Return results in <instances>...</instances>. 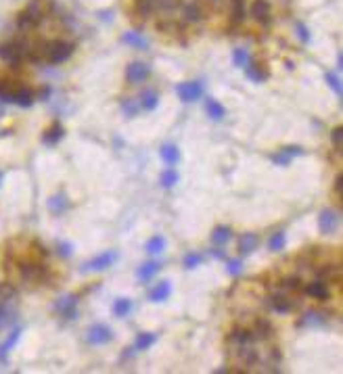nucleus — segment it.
Masks as SVG:
<instances>
[{"label": "nucleus", "instance_id": "20", "mask_svg": "<svg viewBox=\"0 0 343 374\" xmlns=\"http://www.w3.org/2000/svg\"><path fill=\"white\" fill-rule=\"evenodd\" d=\"M253 332L247 330V328H235L231 334H228V341H231L235 347L237 345H247V343H253Z\"/></svg>", "mask_w": 343, "mask_h": 374}, {"label": "nucleus", "instance_id": "36", "mask_svg": "<svg viewBox=\"0 0 343 374\" xmlns=\"http://www.w3.org/2000/svg\"><path fill=\"white\" fill-rule=\"evenodd\" d=\"M284 243H287V236H284V232H274L272 236H270V241H268V249L270 251H282L284 249Z\"/></svg>", "mask_w": 343, "mask_h": 374}, {"label": "nucleus", "instance_id": "51", "mask_svg": "<svg viewBox=\"0 0 343 374\" xmlns=\"http://www.w3.org/2000/svg\"><path fill=\"white\" fill-rule=\"evenodd\" d=\"M212 255H214L216 260H222V257H224V253H222L220 249H214V251H212Z\"/></svg>", "mask_w": 343, "mask_h": 374}, {"label": "nucleus", "instance_id": "38", "mask_svg": "<svg viewBox=\"0 0 343 374\" xmlns=\"http://www.w3.org/2000/svg\"><path fill=\"white\" fill-rule=\"evenodd\" d=\"M159 182H161V186H163V188H172V186H176V182H178V171H174V169H165V171L161 174Z\"/></svg>", "mask_w": 343, "mask_h": 374}, {"label": "nucleus", "instance_id": "11", "mask_svg": "<svg viewBox=\"0 0 343 374\" xmlns=\"http://www.w3.org/2000/svg\"><path fill=\"white\" fill-rule=\"evenodd\" d=\"M251 15L255 17V21H260L262 25H268L270 17H272L270 3H268V0H255V3L251 5Z\"/></svg>", "mask_w": 343, "mask_h": 374}, {"label": "nucleus", "instance_id": "6", "mask_svg": "<svg viewBox=\"0 0 343 374\" xmlns=\"http://www.w3.org/2000/svg\"><path fill=\"white\" fill-rule=\"evenodd\" d=\"M54 311L65 320H73L78 316V297L75 295H67V297L59 299L54 303Z\"/></svg>", "mask_w": 343, "mask_h": 374}, {"label": "nucleus", "instance_id": "45", "mask_svg": "<svg viewBox=\"0 0 343 374\" xmlns=\"http://www.w3.org/2000/svg\"><path fill=\"white\" fill-rule=\"evenodd\" d=\"M56 253H59L63 260L71 257V253H73V247H71V243H56Z\"/></svg>", "mask_w": 343, "mask_h": 374}, {"label": "nucleus", "instance_id": "35", "mask_svg": "<svg viewBox=\"0 0 343 374\" xmlns=\"http://www.w3.org/2000/svg\"><path fill=\"white\" fill-rule=\"evenodd\" d=\"M157 11V0H136V13L147 17Z\"/></svg>", "mask_w": 343, "mask_h": 374}, {"label": "nucleus", "instance_id": "14", "mask_svg": "<svg viewBox=\"0 0 343 374\" xmlns=\"http://www.w3.org/2000/svg\"><path fill=\"white\" fill-rule=\"evenodd\" d=\"M270 307L278 313H289L293 309V299H289L284 293H274L270 297Z\"/></svg>", "mask_w": 343, "mask_h": 374}, {"label": "nucleus", "instance_id": "49", "mask_svg": "<svg viewBox=\"0 0 343 374\" xmlns=\"http://www.w3.org/2000/svg\"><path fill=\"white\" fill-rule=\"evenodd\" d=\"M13 293H15V291H13L9 284H0V297H3V299H11Z\"/></svg>", "mask_w": 343, "mask_h": 374}, {"label": "nucleus", "instance_id": "25", "mask_svg": "<svg viewBox=\"0 0 343 374\" xmlns=\"http://www.w3.org/2000/svg\"><path fill=\"white\" fill-rule=\"evenodd\" d=\"M138 105H140V109H145V111H153V109L159 105V94H157V90H145V92L140 94Z\"/></svg>", "mask_w": 343, "mask_h": 374}, {"label": "nucleus", "instance_id": "40", "mask_svg": "<svg viewBox=\"0 0 343 374\" xmlns=\"http://www.w3.org/2000/svg\"><path fill=\"white\" fill-rule=\"evenodd\" d=\"M280 286L284 289V291H301V280H299V276H287V278H282V282H280Z\"/></svg>", "mask_w": 343, "mask_h": 374}, {"label": "nucleus", "instance_id": "30", "mask_svg": "<svg viewBox=\"0 0 343 374\" xmlns=\"http://www.w3.org/2000/svg\"><path fill=\"white\" fill-rule=\"evenodd\" d=\"M161 159L167 163V165H176L178 163V159H180V151H178V147H174V145H165V147H161Z\"/></svg>", "mask_w": 343, "mask_h": 374}, {"label": "nucleus", "instance_id": "26", "mask_svg": "<svg viewBox=\"0 0 343 374\" xmlns=\"http://www.w3.org/2000/svg\"><path fill=\"white\" fill-rule=\"evenodd\" d=\"M182 17H184V21H186V23H197V21H201V19H203L201 7H199V5H195V3L184 5V7H182Z\"/></svg>", "mask_w": 343, "mask_h": 374}, {"label": "nucleus", "instance_id": "27", "mask_svg": "<svg viewBox=\"0 0 343 374\" xmlns=\"http://www.w3.org/2000/svg\"><path fill=\"white\" fill-rule=\"evenodd\" d=\"M205 109H207V115L212 117V120H216V122L224 120V115H226V109H224V105H220V103L216 101V98H207Z\"/></svg>", "mask_w": 343, "mask_h": 374}, {"label": "nucleus", "instance_id": "15", "mask_svg": "<svg viewBox=\"0 0 343 374\" xmlns=\"http://www.w3.org/2000/svg\"><path fill=\"white\" fill-rule=\"evenodd\" d=\"M34 101H36V94L30 88H15L13 98H11V103H15L19 107H32Z\"/></svg>", "mask_w": 343, "mask_h": 374}, {"label": "nucleus", "instance_id": "44", "mask_svg": "<svg viewBox=\"0 0 343 374\" xmlns=\"http://www.w3.org/2000/svg\"><path fill=\"white\" fill-rule=\"evenodd\" d=\"M325 80H327V84L335 90V94H337V96H341V80H339V77H337L335 73H327V75H325Z\"/></svg>", "mask_w": 343, "mask_h": 374}, {"label": "nucleus", "instance_id": "43", "mask_svg": "<svg viewBox=\"0 0 343 374\" xmlns=\"http://www.w3.org/2000/svg\"><path fill=\"white\" fill-rule=\"evenodd\" d=\"M13 92H15V88H13L9 82H0V101H7V103H11Z\"/></svg>", "mask_w": 343, "mask_h": 374}, {"label": "nucleus", "instance_id": "21", "mask_svg": "<svg viewBox=\"0 0 343 374\" xmlns=\"http://www.w3.org/2000/svg\"><path fill=\"white\" fill-rule=\"evenodd\" d=\"M122 42H124V44H128L130 48H138V50H145V48L149 46L147 38H145V36H140L138 32H126V34L122 36Z\"/></svg>", "mask_w": 343, "mask_h": 374}, {"label": "nucleus", "instance_id": "17", "mask_svg": "<svg viewBox=\"0 0 343 374\" xmlns=\"http://www.w3.org/2000/svg\"><path fill=\"white\" fill-rule=\"evenodd\" d=\"M243 69H245V75L249 77L251 82H255V84L264 82L266 77H268V69H264V67H262L260 63H255V61H249Z\"/></svg>", "mask_w": 343, "mask_h": 374}, {"label": "nucleus", "instance_id": "32", "mask_svg": "<svg viewBox=\"0 0 343 374\" xmlns=\"http://www.w3.org/2000/svg\"><path fill=\"white\" fill-rule=\"evenodd\" d=\"M130 311H132V299H128V297L116 299V303H113V313H116L118 318H126Z\"/></svg>", "mask_w": 343, "mask_h": 374}, {"label": "nucleus", "instance_id": "3", "mask_svg": "<svg viewBox=\"0 0 343 374\" xmlns=\"http://www.w3.org/2000/svg\"><path fill=\"white\" fill-rule=\"evenodd\" d=\"M48 270L38 262H21L19 264V276L23 282H42L46 278Z\"/></svg>", "mask_w": 343, "mask_h": 374}, {"label": "nucleus", "instance_id": "42", "mask_svg": "<svg viewBox=\"0 0 343 374\" xmlns=\"http://www.w3.org/2000/svg\"><path fill=\"white\" fill-rule=\"evenodd\" d=\"M226 270L231 276H239V274L243 272V264L241 260H226Z\"/></svg>", "mask_w": 343, "mask_h": 374}, {"label": "nucleus", "instance_id": "5", "mask_svg": "<svg viewBox=\"0 0 343 374\" xmlns=\"http://www.w3.org/2000/svg\"><path fill=\"white\" fill-rule=\"evenodd\" d=\"M176 94L182 103H193L203 94V84L201 82H182L176 86Z\"/></svg>", "mask_w": 343, "mask_h": 374}, {"label": "nucleus", "instance_id": "47", "mask_svg": "<svg viewBox=\"0 0 343 374\" xmlns=\"http://www.w3.org/2000/svg\"><path fill=\"white\" fill-rule=\"evenodd\" d=\"M341 138H343V130L341 128H335L333 132H331V142H333V147L337 149V151H341Z\"/></svg>", "mask_w": 343, "mask_h": 374}, {"label": "nucleus", "instance_id": "22", "mask_svg": "<svg viewBox=\"0 0 343 374\" xmlns=\"http://www.w3.org/2000/svg\"><path fill=\"white\" fill-rule=\"evenodd\" d=\"M327 313H322V311H308V313H303V318L299 320V326H325L327 324Z\"/></svg>", "mask_w": 343, "mask_h": 374}, {"label": "nucleus", "instance_id": "28", "mask_svg": "<svg viewBox=\"0 0 343 374\" xmlns=\"http://www.w3.org/2000/svg\"><path fill=\"white\" fill-rule=\"evenodd\" d=\"M63 134H65V132H63V126H61V124H54V126H50V128L42 134V140H44L46 145H56V142L63 138Z\"/></svg>", "mask_w": 343, "mask_h": 374}, {"label": "nucleus", "instance_id": "16", "mask_svg": "<svg viewBox=\"0 0 343 374\" xmlns=\"http://www.w3.org/2000/svg\"><path fill=\"white\" fill-rule=\"evenodd\" d=\"M258 245H260L258 234L245 232L241 239H239V253H241V255H249V253H253V251L258 249Z\"/></svg>", "mask_w": 343, "mask_h": 374}, {"label": "nucleus", "instance_id": "8", "mask_svg": "<svg viewBox=\"0 0 343 374\" xmlns=\"http://www.w3.org/2000/svg\"><path fill=\"white\" fill-rule=\"evenodd\" d=\"M149 73H151V67L142 61H136V63H130L126 67V80L130 84H140L149 77Z\"/></svg>", "mask_w": 343, "mask_h": 374}, {"label": "nucleus", "instance_id": "2", "mask_svg": "<svg viewBox=\"0 0 343 374\" xmlns=\"http://www.w3.org/2000/svg\"><path fill=\"white\" fill-rule=\"evenodd\" d=\"M44 19V5L42 0H32V3L19 13L17 17V25L19 30H30L34 25H38Z\"/></svg>", "mask_w": 343, "mask_h": 374}, {"label": "nucleus", "instance_id": "37", "mask_svg": "<svg viewBox=\"0 0 343 374\" xmlns=\"http://www.w3.org/2000/svg\"><path fill=\"white\" fill-rule=\"evenodd\" d=\"M122 111L126 113V117H136V113L140 111V105L134 98H124L122 101Z\"/></svg>", "mask_w": 343, "mask_h": 374}, {"label": "nucleus", "instance_id": "33", "mask_svg": "<svg viewBox=\"0 0 343 374\" xmlns=\"http://www.w3.org/2000/svg\"><path fill=\"white\" fill-rule=\"evenodd\" d=\"M155 341H157V337H155L153 332H140L138 337H136V341H134V349L136 351H145L151 345H155Z\"/></svg>", "mask_w": 343, "mask_h": 374}, {"label": "nucleus", "instance_id": "18", "mask_svg": "<svg viewBox=\"0 0 343 374\" xmlns=\"http://www.w3.org/2000/svg\"><path fill=\"white\" fill-rule=\"evenodd\" d=\"M19 337H21V328H19V326H17V328H13V330H11V334H9V337L5 339V343H3V345H0V362H3V364L7 362V358H9V353H11V349H13L15 345H17Z\"/></svg>", "mask_w": 343, "mask_h": 374}, {"label": "nucleus", "instance_id": "24", "mask_svg": "<svg viewBox=\"0 0 343 374\" xmlns=\"http://www.w3.org/2000/svg\"><path fill=\"white\" fill-rule=\"evenodd\" d=\"M161 270V264L159 262H147V264H142L138 270H136V276H138V280H151L155 276V274Z\"/></svg>", "mask_w": 343, "mask_h": 374}, {"label": "nucleus", "instance_id": "1", "mask_svg": "<svg viewBox=\"0 0 343 374\" xmlns=\"http://www.w3.org/2000/svg\"><path fill=\"white\" fill-rule=\"evenodd\" d=\"M30 50H32V48H30V44H27L25 40L5 42V44H0V59H3L5 63L17 67L25 56H30Z\"/></svg>", "mask_w": 343, "mask_h": 374}, {"label": "nucleus", "instance_id": "7", "mask_svg": "<svg viewBox=\"0 0 343 374\" xmlns=\"http://www.w3.org/2000/svg\"><path fill=\"white\" fill-rule=\"evenodd\" d=\"M111 339H113V330L109 326H105V324H94L86 332V341L90 345H105Z\"/></svg>", "mask_w": 343, "mask_h": 374}, {"label": "nucleus", "instance_id": "46", "mask_svg": "<svg viewBox=\"0 0 343 374\" xmlns=\"http://www.w3.org/2000/svg\"><path fill=\"white\" fill-rule=\"evenodd\" d=\"M295 30H297V36H299V40L303 42V44H308L312 38H310V32H308V27L303 25V23H295Z\"/></svg>", "mask_w": 343, "mask_h": 374}, {"label": "nucleus", "instance_id": "9", "mask_svg": "<svg viewBox=\"0 0 343 374\" xmlns=\"http://www.w3.org/2000/svg\"><path fill=\"white\" fill-rule=\"evenodd\" d=\"M318 228L322 234H333L339 228V213L335 209H325L318 215Z\"/></svg>", "mask_w": 343, "mask_h": 374}, {"label": "nucleus", "instance_id": "23", "mask_svg": "<svg viewBox=\"0 0 343 374\" xmlns=\"http://www.w3.org/2000/svg\"><path fill=\"white\" fill-rule=\"evenodd\" d=\"M253 332H255L253 337H258V339H262V341H268V339L274 337V326L270 324V320L260 318V320L255 322V330H253Z\"/></svg>", "mask_w": 343, "mask_h": 374}, {"label": "nucleus", "instance_id": "39", "mask_svg": "<svg viewBox=\"0 0 343 374\" xmlns=\"http://www.w3.org/2000/svg\"><path fill=\"white\" fill-rule=\"evenodd\" d=\"M233 61H235V65H237V67H241V69H243L247 63L251 61V59H249V52H247L245 48H237V50L233 52Z\"/></svg>", "mask_w": 343, "mask_h": 374}, {"label": "nucleus", "instance_id": "29", "mask_svg": "<svg viewBox=\"0 0 343 374\" xmlns=\"http://www.w3.org/2000/svg\"><path fill=\"white\" fill-rule=\"evenodd\" d=\"M231 236H233L231 228H228V226H218V228L212 230V243L222 247V245H226L228 241H231Z\"/></svg>", "mask_w": 343, "mask_h": 374}, {"label": "nucleus", "instance_id": "34", "mask_svg": "<svg viewBox=\"0 0 343 374\" xmlns=\"http://www.w3.org/2000/svg\"><path fill=\"white\" fill-rule=\"evenodd\" d=\"M163 247H165V239H163V236H153V239H149V241H147V245H145L147 253H151V255L161 253V251H163Z\"/></svg>", "mask_w": 343, "mask_h": 374}, {"label": "nucleus", "instance_id": "4", "mask_svg": "<svg viewBox=\"0 0 343 374\" xmlns=\"http://www.w3.org/2000/svg\"><path fill=\"white\" fill-rule=\"evenodd\" d=\"M116 260H118V253H116V251L101 253V255H97L94 260L86 262V264L82 266V272H84V274H86V272H103V270H107V268H111L113 264H116Z\"/></svg>", "mask_w": 343, "mask_h": 374}, {"label": "nucleus", "instance_id": "52", "mask_svg": "<svg viewBox=\"0 0 343 374\" xmlns=\"http://www.w3.org/2000/svg\"><path fill=\"white\" fill-rule=\"evenodd\" d=\"M0 180H3V176H0Z\"/></svg>", "mask_w": 343, "mask_h": 374}, {"label": "nucleus", "instance_id": "12", "mask_svg": "<svg viewBox=\"0 0 343 374\" xmlns=\"http://www.w3.org/2000/svg\"><path fill=\"white\" fill-rule=\"evenodd\" d=\"M306 295H308V297H312V299H316V301H325V299H329L331 291H329V286H327L325 280L318 278L316 282H312V284L306 286Z\"/></svg>", "mask_w": 343, "mask_h": 374}, {"label": "nucleus", "instance_id": "19", "mask_svg": "<svg viewBox=\"0 0 343 374\" xmlns=\"http://www.w3.org/2000/svg\"><path fill=\"white\" fill-rule=\"evenodd\" d=\"M169 295H172V284H169V280H161L153 291H151L149 299L153 301V303H161V301L169 299Z\"/></svg>", "mask_w": 343, "mask_h": 374}, {"label": "nucleus", "instance_id": "41", "mask_svg": "<svg viewBox=\"0 0 343 374\" xmlns=\"http://www.w3.org/2000/svg\"><path fill=\"white\" fill-rule=\"evenodd\" d=\"M201 262H203L201 253H188L186 257H184V268H186V270H193V268L201 266Z\"/></svg>", "mask_w": 343, "mask_h": 374}, {"label": "nucleus", "instance_id": "31", "mask_svg": "<svg viewBox=\"0 0 343 374\" xmlns=\"http://www.w3.org/2000/svg\"><path fill=\"white\" fill-rule=\"evenodd\" d=\"M245 0H231V15H233V23H243L245 21Z\"/></svg>", "mask_w": 343, "mask_h": 374}, {"label": "nucleus", "instance_id": "50", "mask_svg": "<svg viewBox=\"0 0 343 374\" xmlns=\"http://www.w3.org/2000/svg\"><path fill=\"white\" fill-rule=\"evenodd\" d=\"M335 192H337L339 196H341V192H343V176H341V174L335 178Z\"/></svg>", "mask_w": 343, "mask_h": 374}, {"label": "nucleus", "instance_id": "13", "mask_svg": "<svg viewBox=\"0 0 343 374\" xmlns=\"http://www.w3.org/2000/svg\"><path fill=\"white\" fill-rule=\"evenodd\" d=\"M67 209H69V199H67L65 192H56L54 196H50V199H48V211L52 215H61Z\"/></svg>", "mask_w": 343, "mask_h": 374}, {"label": "nucleus", "instance_id": "10", "mask_svg": "<svg viewBox=\"0 0 343 374\" xmlns=\"http://www.w3.org/2000/svg\"><path fill=\"white\" fill-rule=\"evenodd\" d=\"M299 155H303V149L301 147H284V149H278V153L270 155V159H272L274 165L287 167L291 163L293 157H299Z\"/></svg>", "mask_w": 343, "mask_h": 374}, {"label": "nucleus", "instance_id": "48", "mask_svg": "<svg viewBox=\"0 0 343 374\" xmlns=\"http://www.w3.org/2000/svg\"><path fill=\"white\" fill-rule=\"evenodd\" d=\"M9 320H11V311L3 305V307H0V328H5L9 324Z\"/></svg>", "mask_w": 343, "mask_h": 374}]
</instances>
